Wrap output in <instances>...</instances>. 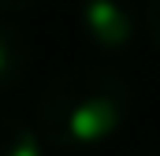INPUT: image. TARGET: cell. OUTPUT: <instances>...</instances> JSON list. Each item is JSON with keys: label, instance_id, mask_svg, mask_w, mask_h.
<instances>
[{"label": "cell", "instance_id": "6da1fadb", "mask_svg": "<svg viewBox=\"0 0 160 156\" xmlns=\"http://www.w3.org/2000/svg\"><path fill=\"white\" fill-rule=\"evenodd\" d=\"M130 112V85L119 71L78 63L45 82L38 97L41 134L63 149H89L108 141Z\"/></svg>", "mask_w": 160, "mask_h": 156}, {"label": "cell", "instance_id": "7a4b0ae2", "mask_svg": "<svg viewBox=\"0 0 160 156\" xmlns=\"http://www.w3.org/2000/svg\"><path fill=\"white\" fill-rule=\"evenodd\" d=\"M78 26L86 41L97 45L101 52H127L134 41V15L127 0H82Z\"/></svg>", "mask_w": 160, "mask_h": 156}, {"label": "cell", "instance_id": "3957f363", "mask_svg": "<svg viewBox=\"0 0 160 156\" xmlns=\"http://www.w3.org/2000/svg\"><path fill=\"white\" fill-rule=\"evenodd\" d=\"M34 71V45L30 37L0 19V93L19 89Z\"/></svg>", "mask_w": 160, "mask_h": 156}, {"label": "cell", "instance_id": "277c9868", "mask_svg": "<svg viewBox=\"0 0 160 156\" xmlns=\"http://www.w3.org/2000/svg\"><path fill=\"white\" fill-rule=\"evenodd\" d=\"M0 156H45L41 134L15 115H0Z\"/></svg>", "mask_w": 160, "mask_h": 156}, {"label": "cell", "instance_id": "5b68a950", "mask_svg": "<svg viewBox=\"0 0 160 156\" xmlns=\"http://www.w3.org/2000/svg\"><path fill=\"white\" fill-rule=\"evenodd\" d=\"M145 30H149V41L160 48V0L145 4Z\"/></svg>", "mask_w": 160, "mask_h": 156}, {"label": "cell", "instance_id": "8992f818", "mask_svg": "<svg viewBox=\"0 0 160 156\" xmlns=\"http://www.w3.org/2000/svg\"><path fill=\"white\" fill-rule=\"evenodd\" d=\"M38 0H0V11H8V15H15V11H26V7H34Z\"/></svg>", "mask_w": 160, "mask_h": 156}, {"label": "cell", "instance_id": "52a82bcc", "mask_svg": "<svg viewBox=\"0 0 160 156\" xmlns=\"http://www.w3.org/2000/svg\"><path fill=\"white\" fill-rule=\"evenodd\" d=\"M138 156H157V153H138Z\"/></svg>", "mask_w": 160, "mask_h": 156}]
</instances>
